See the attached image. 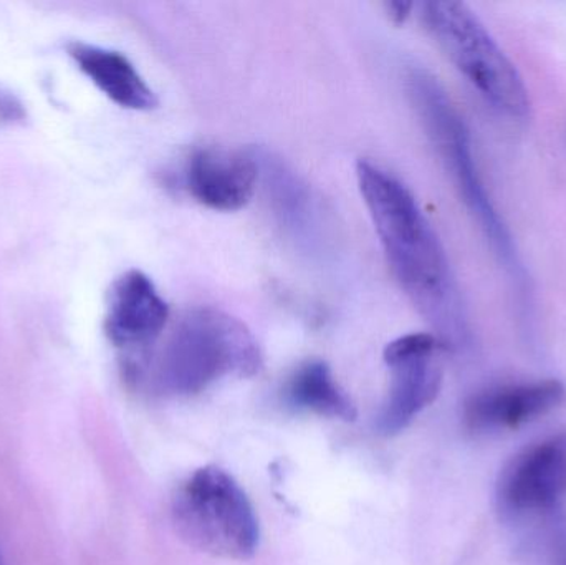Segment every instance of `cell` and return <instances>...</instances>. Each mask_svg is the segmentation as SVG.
<instances>
[{
    "label": "cell",
    "mask_w": 566,
    "mask_h": 565,
    "mask_svg": "<svg viewBox=\"0 0 566 565\" xmlns=\"http://www.w3.org/2000/svg\"><path fill=\"white\" fill-rule=\"evenodd\" d=\"M25 116L22 102L9 90L0 88V123H7V125L22 123Z\"/></svg>",
    "instance_id": "14"
},
{
    "label": "cell",
    "mask_w": 566,
    "mask_h": 565,
    "mask_svg": "<svg viewBox=\"0 0 566 565\" xmlns=\"http://www.w3.org/2000/svg\"><path fill=\"white\" fill-rule=\"evenodd\" d=\"M0 565H3L2 559H0Z\"/></svg>",
    "instance_id": "16"
},
{
    "label": "cell",
    "mask_w": 566,
    "mask_h": 565,
    "mask_svg": "<svg viewBox=\"0 0 566 565\" xmlns=\"http://www.w3.org/2000/svg\"><path fill=\"white\" fill-rule=\"evenodd\" d=\"M254 153L269 205L283 231L303 251H322L326 244L325 216L312 188L281 158Z\"/></svg>",
    "instance_id": "11"
},
{
    "label": "cell",
    "mask_w": 566,
    "mask_h": 565,
    "mask_svg": "<svg viewBox=\"0 0 566 565\" xmlns=\"http://www.w3.org/2000/svg\"><path fill=\"white\" fill-rule=\"evenodd\" d=\"M442 348L446 345L434 334L402 335L386 345L382 358L391 372V385L376 420L379 433H401L438 398L444 377Z\"/></svg>",
    "instance_id": "6"
},
{
    "label": "cell",
    "mask_w": 566,
    "mask_h": 565,
    "mask_svg": "<svg viewBox=\"0 0 566 565\" xmlns=\"http://www.w3.org/2000/svg\"><path fill=\"white\" fill-rule=\"evenodd\" d=\"M412 105L434 143L442 161L448 166L449 175L454 179L455 188L462 201L468 206L482 234L488 239L495 258L505 269L515 287L527 295V274L521 255L515 248L514 238L504 219L499 215L489 196L488 188L479 175L478 163L472 151L471 135L461 113L452 103L439 80L421 66H412L406 75Z\"/></svg>",
    "instance_id": "3"
},
{
    "label": "cell",
    "mask_w": 566,
    "mask_h": 565,
    "mask_svg": "<svg viewBox=\"0 0 566 565\" xmlns=\"http://www.w3.org/2000/svg\"><path fill=\"white\" fill-rule=\"evenodd\" d=\"M169 321L168 302L145 272L119 275L106 297L105 334L128 358L143 357Z\"/></svg>",
    "instance_id": "8"
},
{
    "label": "cell",
    "mask_w": 566,
    "mask_h": 565,
    "mask_svg": "<svg viewBox=\"0 0 566 565\" xmlns=\"http://www.w3.org/2000/svg\"><path fill=\"white\" fill-rule=\"evenodd\" d=\"M421 17L442 52L492 108L527 118L531 98L524 79L468 3L431 0L422 3Z\"/></svg>",
    "instance_id": "5"
},
{
    "label": "cell",
    "mask_w": 566,
    "mask_h": 565,
    "mask_svg": "<svg viewBox=\"0 0 566 565\" xmlns=\"http://www.w3.org/2000/svg\"><path fill=\"white\" fill-rule=\"evenodd\" d=\"M565 498L566 431L525 448L499 478L502 510L518 516L555 510Z\"/></svg>",
    "instance_id": "7"
},
{
    "label": "cell",
    "mask_w": 566,
    "mask_h": 565,
    "mask_svg": "<svg viewBox=\"0 0 566 565\" xmlns=\"http://www.w3.org/2000/svg\"><path fill=\"white\" fill-rule=\"evenodd\" d=\"M261 368V347L244 322L221 308L196 307L151 360V380L165 394L192 395L232 375L254 377Z\"/></svg>",
    "instance_id": "2"
},
{
    "label": "cell",
    "mask_w": 566,
    "mask_h": 565,
    "mask_svg": "<svg viewBox=\"0 0 566 565\" xmlns=\"http://www.w3.org/2000/svg\"><path fill=\"white\" fill-rule=\"evenodd\" d=\"M412 7L415 3L408 2H389L386 3V9H388L389 17L395 20L396 23H405L406 19L411 15Z\"/></svg>",
    "instance_id": "15"
},
{
    "label": "cell",
    "mask_w": 566,
    "mask_h": 565,
    "mask_svg": "<svg viewBox=\"0 0 566 565\" xmlns=\"http://www.w3.org/2000/svg\"><path fill=\"white\" fill-rule=\"evenodd\" d=\"M565 400V385L555 378L499 385L469 398L464 420L478 433L518 430L557 410Z\"/></svg>",
    "instance_id": "10"
},
{
    "label": "cell",
    "mask_w": 566,
    "mask_h": 565,
    "mask_svg": "<svg viewBox=\"0 0 566 565\" xmlns=\"http://www.w3.org/2000/svg\"><path fill=\"white\" fill-rule=\"evenodd\" d=\"M356 179L392 275L436 337L464 347L471 337L468 311L451 262L411 189L388 169L359 159Z\"/></svg>",
    "instance_id": "1"
},
{
    "label": "cell",
    "mask_w": 566,
    "mask_h": 565,
    "mask_svg": "<svg viewBox=\"0 0 566 565\" xmlns=\"http://www.w3.org/2000/svg\"><path fill=\"white\" fill-rule=\"evenodd\" d=\"M289 400L295 407L332 420L355 421L356 407L345 394L325 362L312 360L293 374Z\"/></svg>",
    "instance_id": "13"
},
{
    "label": "cell",
    "mask_w": 566,
    "mask_h": 565,
    "mask_svg": "<svg viewBox=\"0 0 566 565\" xmlns=\"http://www.w3.org/2000/svg\"><path fill=\"white\" fill-rule=\"evenodd\" d=\"M66 52L80 72L122 108L151 112L158 106L155 90L122 52L85 42L69 43Z\"/></svg>",
    "instance_id": "12"
},
{
    "label": "cell",
    "mask_w": 566,
    "mask_h": 565,
    "mask_svg": "<svg viewBox=\"0 0 566 565\" xmlns=\"http://www.w3.org/2000/svg\"><path fill=\"white\" fill-rule=\"evenodd\" d=\"M171 517L178 536L209 556L245 561L258 553L261 527L254 508L221 468L192 473L172 498Z\"/></svg>",
    "instance_id": "4"
},
{
    "label": "cell",
    "mask_w": 566,
    "mask_h": 565,
    "mask_svg": "<svg viewBox=\"0 0 566 565\" xmlns=\"http://www.w3.org/2000/svg\"><path fill=\"white\" fill-rule=\"evenodd\" d=\"M261 182L255 153L224 146H201L189 155L185 186L189 195L212 211L234 212L254 198Z\"/></svg>",
    "instance_id": "9"
}]
</instances>
